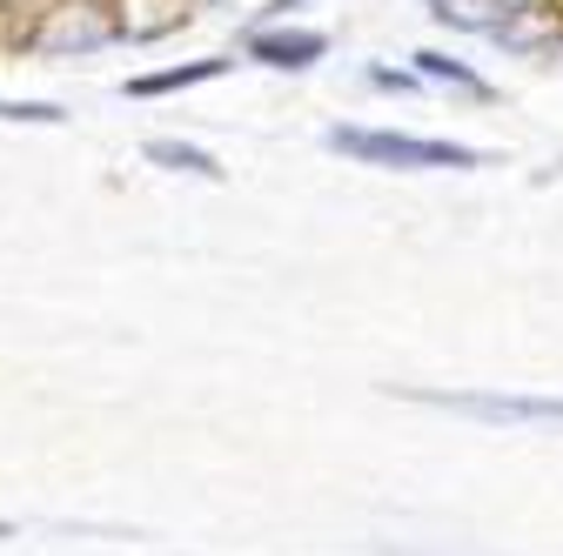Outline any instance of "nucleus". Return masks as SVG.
<instances>
[{"label": "nucleus", "mask_w": 563, "mask_h": 556, "mask_svg": "<svg viewBox=\"0 0 563 556\" xmlns=\"http://www.w3.org/2000/svg\"><path fill=\"white\" fill-rule=\"evenodd\" d=\"M329 148L369 168H483V148L437 142V134H396V127H329Z\"/></svg>", "instance_id": "nucleus-1"}, {"label": "nucleus", "mask_w": 563, "mask_h": 556, "mask_svg": "<svg viewBox=\"0 0 563 556\" xmlns=\"http://www.w3.org/2000/svg\"><path fill=\"white\" fill-rule=\"evenodd\" d=\"M402 402L470 415V423H497V430H556L563 436V396H504V389H396Z\"/></svg>", "instance_id": "nucleus-2"}, {"label": "nucleus", "mask_w": 563, "mask_h": 556, "mask_svg": "<svg viewBox=\"0 0 563 556\" xmlns=\"http://www.w3.org/2000/svg\"><path fill=\"white\" fill-rule=\"evenodd\" d=\"M322 54H329V41L316 27H255L249 34V60L282 67V75H302V67H316Z\"/></svg>", "instance_id": "nucleus-3"}, {"label": "nucleus", "mask_w": 563, "mask_h": 556, "mask_svg": "<svg viewBox=\"0 0 563 556\" xmlns=\"http://www.w3.org/2000/svg\"><path fill=\"white\" fill-rule=\"evenodd\" d=\"M108 41H121V27L95 8V0H75V8H60V21L41 34V47H108Z\"/></svg>", "instance_id": "nucleus-4"}, {"label": "nucleus", "mask_w": 563, "mask_h": 556, "mask_svg": "<svg viewBox=\"0 0 563 556\" xmlns=\"http://www.w3.org/2000/svg\"><path fill=\"white\" fill-rule=\"evenodd\" d=\"M222 75H229V60H222V54H208V60L162 67V75H134L128 94H134V101H162V94H181V88H201V81H222Z\"/></svg>", "instance_id": "nucleus-5"}, {"label": "nucleus", "mask_w": 563, "mask_h": 556, "mask_svg": "<svg viewBox=\"0 0 563 556\" xmlns=\"http://www.w3.org/2000/svg\"><path fill=\"white\" fill-rule=\"evenodd\" d=\"M416 81L456 88V94H470V101H497V88H489L470 60H456V54H443V47H422V54H416Z\"/></svg>", "instance_id": "nucleus-6"}, {"label": "nucleus", "mask_w": 563, "mask_h": 556, "mask_svg": "<svg viewBox=\"0 0 563 556\" xmlns=\"http://www.w3.org/2000/svg\"><path fill=\"white\" fill-rule=\"evenodd\" d=\"M430 14L450 21V27H463V34H497V21H504L497 0H430Z\"/></svg>", "instance_id": "nucleus-7"}, {"label": "nucleus", "mask_w": 563, "mask_h": 556, "mask_svg": "<svg viewBox=\"0 0 563 556\" xmlns=\"http://www.w3.org/2000/svg\"><path fill=\"white\" fill-rule=\"evenodd\" d=\"M148 162H162V168H175V175L222 181V162H216V155H201V148H188V142H148Z\"/></svg>", "instance_id": "nucleus-8"}, {"label": "nucleus", "mask_w": 563, "mask_h": 556, "mask_svg": "<svg viewBox=\"0 0 563 556\" xmlns=\"http://www.w3.org/2000/svg\"><path fill=\"white\" fill-rule=\"evenodd\" d=\"M0 121H34V127H54V121H67V108H54V101H0Z\"/></svg>", "instance_id": "nucleus-9"}, {"label": "nucleus", "mask_w": 563, "mask_h": 556, "mask_svg": "<svg viewBox=\"0 0 563 556\" xmlns=\"http://www.w3.org/2000/svg\"><path fill=\"white\" fill-rule=\"evenodd\" d=\"M369 81H376L383 94H416V88H422L416 75H396V67H369Z\"/></svg>", "instance_id": "nucleus-10"}, {"label": "nucleus", "mask_w": 563, "mask_h": 556, "mask_svg": "<svg viewBox=\"0 0 563 556\" xmlns=\"http://www.w3.org/2000/svg\"><path fill=\"white\" fill-rule=\"evenodd\" d=\"M296 8H309V0H268V14H282V21H289Z\"/></svg>", "instance_id": "nucleus-11"}, {"label": "nucleus", "mask_w": 563, "mask_h": 556, "mask_svg": "<svg viewBox=\"0 0 563 556\" xmlns=\"http://www.w3.org/2000/svg\"><path fill=\"white\" fill-rule=\"evenodd\" d=\"M556 41H563V21H556Z\"/></svg>", "instance_id": "nucleus-12"}, {"label": "nucleus", "mask_w": 563, "mask_h": 556, "mask_svg": "<svg viewBox=\"0 0 563 556\" xmlns=\"http://www.w3.org/2000/svg\"><path fill=\"white\" fill-rule=\"evenodd\" d=\"M0 536H8V523H0Z\"/></svg>", "instance_id": "nucleus-13"}]
</instances>
